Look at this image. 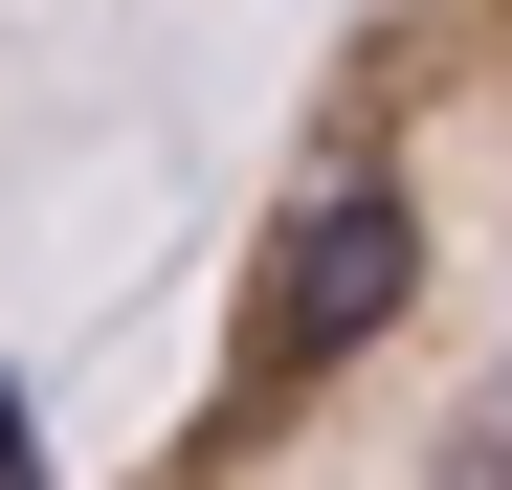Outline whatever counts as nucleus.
I'll return each instance as SVG.
<instances>
[{
  "label": "nucleus",
  "instance_id": "nucleus-2",
  "mask_svg": "<svg viewBox=\"0 0 512 490\" xmlns=\"http://www.w3.org/2000/svg\"><path fill=\"white\" fill-rule=\"evenodd\" d=\"M0 468H45V401H23V379H0Z\"/></svg>",
  "mask_w": 512,
  "mask_h": 490
},
{
  "label": "nucleus",
  "instance_id": "nucleus-1",
  "mask_svg": "<svg viewBox=\"0 0 512 490\" xmlns=\"http://www.w3.org/2000/svg\"><path fill=\"white\" fill-rule=\"evenodd\" d=\"M401 290H423V223H401V179H334V201L268 245V290H245V424H268L290 379H334V357H357Z\"/></svg>",
  "mask_w": 512,
  "mask_h": 490
}]
</instances>
